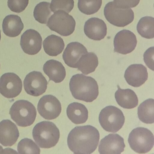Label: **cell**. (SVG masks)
I'll list each match as a JSON object with an SVG mask.
<instances>
[{
  "label": "cell",
  "instance_id": "cell-6",
  "mask_svg": "<svg viewBox=\"0 0 154 154\" xmlns=\"http://www.w3.org/2000/svg\"><path fill=\"white\" fill-rule=\"evenodd\" d=\"M99 119L102 128L108 132H117L122 128L125 122L122 112L113 106H107L103 109Z\"/></svg>",
  "mask_w": 154,
  "mask_h": 154
},
{
  "label": "cell",
  "instance_id": "cell-12",
  "mask_svg": "<svg viewBox=\"0 0 154 154\" xmlns=\"http://www.w3.org/2000/svg\"><path fill=\"white\" fill-rule=\"evenodd\" d=\"M114 51L122 54L131 53L136 48L137 39L136 35L128 30L118 32L114 39Z\"/></svg>",
  "mask_w": 154,
  "mask_h": 154
},
{
  "label": "cell",
  "instance_id": "cell-18",
  "mask_svg": "<svg viewBox=\"0 0 154 154\" xmlns=\"http://www.w3.org/2000/svg\"><path fill=\"white\" fill-rule=\"evenodd\" d=\"M87 53V49L83 45L78 42H72L65 49L63 59L69 67L76 68V64L81 57Z\"/></svg>",
  "mask_w": 154,
  "mask_h": 154
},
{
  "label": "cell",
  "instance_id": "cell-10",
  "mask_svg": "<svg viewBox=\"0 0 154 154\" xmlns=\"http://www.w3.org/2000/svg\"><path fill=\"white\" fill-rule=\"evenodd\" d=\"M37 109L40 115L45 119L53 120L58 117L62 111L59 100L52 95H46L39 100Z\"/></svg>",
  "mask_w": 154,
  "mask_h": 154
},
{
  "label": "cell",
  "instance_id": "cell-34",
  "mask_svg": "<svg viewBox=\"0 0 154 154\" xmlns=\"http://www.w3.org/2000/svg\"><path fill=\"white\" fill-rule=\"evenodd\" d=\"M4 153V149L2 146H0V154H3Z\"/></svg>",
  "mask_w": 154,
  "mask_h": 154
},
{
  "label": "cell",
  "instance_id": "cell-27",
  "mask_svg": "<svg viewBox=\"0 0 154 154\" xmlns=\"http://www.w3.org/2000/svg\"><path fill=\"white\" fill-rule=\"evenodd\" d=\"M50 6V3L47 2H41L37 5L34 11V17L36 21L41 24L47 23L52 13Z\"/></svg>",
  "mask_w": 154,
  "mask_h": 154
},
{
  "label": "cell",
  "instance_id": "cell-28",
  "mask_svg": "<svg viewBox=\"0 0 154 154\" xmlns=\"http://www.w3.org/2000/svg\"><path fill=\"white\" fill-rule=\"evenodd\" d=\"M102 4V0H78V8L83 14L91 15L98 11Z\"/></svg>",
  "mask_w": 154,
  "mask_h": 154
},
{
  "label": "cell",
  "instance_id": "cell-8",
  "mask_svg": "<svg viewBox=\"0 0 154 154\" xmlns=\"http://www.w3.org/2000/svg\"><path fill=\"white\" fill-rule=\"evenodd\" d=\"M104 15L108 22L119 27L128 26L134 19V12L131 9L119 8L115 7L113 2L106 4Z\"/></svg>",
  "mask_w": 154,
  "mask_h": 154
},
{
  "label": "cell",
  "instance_id": "cell-17",
  "mask_svg": "<svg viewBox=\"0 0 154 154\" xmlns=\"http://www.w3.org/2000/svg\"><path fill=\"white\" fill-rule=\"evenodd\" d=\"M84 32L90 39L100 41L103 39L107 35V26L102 20L98 18H91L85 22Z\"/></svg>",
  "mask_w": 154,
  "mask_h": 154
},
{
  "label": "cell",
  "instance_id": "cell-32",
  "mask_svg": "<svg viewBox=\"0 0 154 154\" xmlns=\"http://www.w3.org/2000/svg\"><path fill=\"white\" fill-rule=\"evenodd\" d=\"M115 7L121 9H129L137 6L140 0H113Z\"/></svg>",
  "mask_w": 154,
  "mask_h": 154
},
{
  "label": "cell",
  "instance_id": "cell-4",
  "mask_svg": "<svg viewBox=\"0 0 154 154\" xmlns=\"http://www.w3.org/2000/svg\"><path fill=\"white\" fill-rule=\"evenodd\" d=\"M9 113L17 125L22 127L31 126L35 121L37 115L35 107L26 100L15 102L11 108Z\"/></svg>",
  "mask_w": 154,
  "mask_h": 154
},
{
  "label": "cell",
  "instance_id": "cell-11",
  "mask_svg": "<svg viewBox=\"0 0 154 154\" xmlns=\"http://www.w3.org/2000/svg\"><path fill=\"white\" fill-rule=\"evenodd\" d=\"M48 82L42 73L33 71L26 76L24 81L25 91L28 94L34 96H39L45 92L47 89Z\"/></svg>",
  "mask_w": 154,
  "mask_h": 154
},
{
  "label": "cell",
  "instance_id": "cell-3",
  "mask_svg": "<svg viewBox=\"0 0 154 154\" xmlns=\"http://www.w3.org/2000/svg\"><path fill=\"white\" fill-rule=\"evenodd\" d=\"M33 137L36 143L41 148H50L55 146L59 141L60 131L53 122L42 121L34 127Z\"/></svg>",
  "mask_w": 154,
  "mask_h": 154
},
{
  "label": "cell",
  "instance_id": "cell-14",
  "mask_svg": "<svg viewBox=\"0 0 154 154\" xmlns=\"http://www.w3.org/2000/svg\"><path fill=\"white\" fill-rule=\"evenodd\" d=\"M125 147L124 139L118 134H110L100 142L99 152L100 154H120Z\"/></svg>",
  "mask_w": 154,
  "mask_h": 154
},
{
  "label": "cell",
  "instance_id": "cell-35",
  "mask_svg": "<svg viewBox=\"0 0 154 154\" xmlns=\"http://www.w3.org/2000/svg\"><path fill=\"white\" fill-rule=\"evenodd\" d=\"M1 32L0 30V41H1Z\"/></svg>",
  "mask_w": 154,
  "mask_h": 154
},
{
  "label": "cell",
  "instance_id": "cell-5",
  "mask_svg": "<svg viewBox=\"0 0 154 154\" xmlns=\"http://www.w3.org/2000/svg\"><path fill=\"white\" fill-rule=\"evenodd\" d=\"M128 141L130 146L135 152L145 154L149 152L153 147L154 135L148 129L138 127L130 133Z\"/></svg>",
  "mask_w": 154,
  "mask_h": 154
},
{
  "label": "cell",
  "instance_id": "cell-23",
  "mask_svg": "<svg viewBox=\"0 0 154 154\" xmlns=\"http://www.w3.org/2000/svg\"><path fill=\"white\" fill-rule=\"evenodd\" d=\"M43 47L45 52L48 55L56 57L62 53L64 48L65 44L62 38L52 35L45 39Z\"/></svg>",
  "mask_w": 154,
  "mask_h": 154
},
{
  "label": "cell",
  "instance_id": "cell-7",
  "mask_svg": "<svg viewBox=\"0 0 154 154\" xmlns=\"http://www.w3.org/2000/svg\"><path fill=\"white\" fill-rule=\"evenodd\" d=\"M54 13L48 19L47 26L52 31L63 36L72 35L75 27L73 17L63 11H57Z\"/></svg>",
  "mask_w": 154,
  "mask_h": 154
},
{
  "label": "cell",
  "instance_id": "cell-15",
  "mask_svg": "<svg viewBox=\"0 0 154 154\" xmlns=\"http://www.w3.org/2000/svg\"><path fill=\"white\" fill-rule=\"evenodd\" d=\"M147 70L146 66L140 64L129 66L125 72L124 78L130 85L138 87L145 83L148 79Z\"/></svg>",
  "mask_w": 154,
  "mask_h": 154
},
{
  "label": "cell",
  "instance_id": "cell-26",
  "mask_svg": "<svg viewBox=\"0 0 154 154\" xmlns=\"http://www.w3.org/2000/svg\"><path fill=\"white\" fill-rule=\"evenodd\" d=\"M137 30L142 37L147 39L154 38V18L145 17L140 19L137 25Z\"/></svg>",
  "mask_w": 154,
  "mask_h": 154
},
{
  "label": "cell",
  "instance_id": "cell-22",
  "mask_svg": "<svg viewBox=\"0 0 154 154\" xmlns=\"http://www.w3.org/2000/svg\"><path fill=\"white\" fill-rule=\"evenodd\" d=\"M66 113L69 119L75 124L85 123L88 119V109L84 105L79 103H70L67 107Z\"/></svg>",
  "mask_w": 154,
  "mask_h": 154
},
{
  "label": "cell",
  "instance_id": "cell-21",
  "mask_svg": "<svg viewBox=\"0 0 154 154\" xmlns=\"http://www.w3.org/2000/svg\"><path fill=\"white\" fill-rule=\"evenodd\" d=\"M23 29L24 24L20 17L17 15H8L3 20L2 29L8 36L12 38L18 36Z\"/></svg>",
  "mask_w": 154,
  "mask_h": 154
},
{
  "label": "cell",
  "instance_id": "cell-33",
  "mask_svg": "<svg viewBox=\"0 0 154 154\" xmlns=\"http://www.w3.org/2000/svg\"><path fill=\"white\" fill-rule=\"evenodd\" d=\"M154 47L149 48L144 54L145 63L149 69L154 71Z\"/></svg>",
  "mask_w": 154,
  "mask_h": 154
},
{
  "label": "cell",
  "instance_id": "cell-13",
  "mask_svg": "<svg viewBox=\"0 0 154 154\" xmlns=\"http://www.w3.org/2000/svg\"><path fill=\"white\" fill-rule=\"evenodd\" d=\"M42 38L38 31L28 29L21 35L20 46L27 54L34 55L39 53L42 48Z\"/></svg>",
  "mask_w": 154,
  "mask_h": 154
},
{
  "label": "cell",
  "instance_id": "cell-24",
  "mask_svg": "<svg viewBox=\"0 0 154 154\" xmlns=\"http://www.w3.org/2000/svg\"><path fill=\"white\" fill-rule=\"evenodd\" d=\"M98 64L99 60L97 55L91 52L81 57L76 64V68L84 74L88 75L94 72Z\"/></svg>",
  "mask_w": 154,
  "mask_h": 154
},
{
  "label": "cell",
  "instance_id": "cell-30",
  "mask_svg": "<svg viewBox=\"0 0 154 154\" xmlns=\"http://www.w3.org/2000/svg\"><path fill=\"white\" fill-rule=\"evenodd\" d=\"M74 6V0H52L50 8L53 12L62 10L69 13L72 10Z\"/></svg>",
  "mask_w": 154,
  "mask_h": 154
},
{
  "label": "cell",
  "instance_id": "cell-25",
  "mask_svg": "<svg viewBox=\"0 0 154 154\" xmlns=\"http://www.w3.org/2000/svg\"><path fill=\"white\" fill-rule=\"evenodd\" d=\"M138 117L146 124L154 122V100L149 99L141 103L138 108Z\"/></svg>",
  "mask_w": 154,
  "mask_h": 154
},
{
  "label": "cell",
  "instance_id": "cell-29",
  "mask_svg": "<svg viewBox=\"0 0 154 154\" xmlns=\"http://www.w3.org/2000/svg\"><path fill=\"white\" fill-rule=\"evenodd\" d=\"M18 153L19 154H37L40 153L39 147L32 140L26 138L21 140L18 144Z\"/></svg>",
  "mask_w": 154,
  "mask_h": 154
},
{
  "label": "cell",
  "instance_id": "cell-19",
  "mask_svg": "<svg viewBox=\"0 0 154 154\" xmlns=\"http://www.w3.org/2000/svg\"><path fill=\"white\" fill-rule=\"evenodd\" d=\"M43 70L49 80L56 83L63 82L66 75V69L63 64L53 59L46 62L43 66Z\"/></svg>",
  "mask_w": 154,
  "mask_h": 154
},
{
  "label": "cell",
  "instance_id": "cell-20",
  "mask_svg": "<svg viewBox=\"0 0 154 154\" xmlns=\"http://www.w3.org/2000/svg\"><path fill=\"white\" fill-rule=\"evenodd\" d=\"M117 87L115 98L119 106L126 109H133L137 106L138 99L134 91L129 89H121L119 85Z\"/></svg>",
  "mask_w": 154,
  "mask_h": 154
},
{
  "label": "cell",
  "instance_id": "cell-1",
  "mask_svg": "<svg viewBox=\"0 0 154 154\" xmlns=\"http://www.w3.org/2000/svg\"><path fill=\"white\" fill-rule=\"evenodd\" d=\"M98 130L91 126H78L74 128L67 137L69 149L75 154H91L96 150L99 140Z\"/></svg>",
  "mask_w": 154,
  "mask_h": 154
},
{
  "label": "cell",
  "instance_id": "cell-2",
  "mask_svg": "<svg viewBox=\"0 0 154 154\" xmlns=\"http://www.w3.org/2000/svg\"><path fill=\"white\" fill-rule=\"evenodd\" d=\"M69 86L74 98L79 100L92 102L99 95V86L95 79L82 74L73 75Z\"/></svg>",
  "mask_w": 154,
  "mask_h": 154
},
{
  "label": "cell",
  "instance_id": "cell-31",
  "mask_svg": "<svg viewBox=\"0 0 154 154\" xmlns=\"http://www.w3.org/2000/svg\"><path fill=\"white\" fill-rule=\"evenodd\" d=\"M29 2V0H8V7L13 12L19 13L26 9Z\"/></svg>",
  "mask_w": 154,
  "mask_h": 154
},
{
  "label": "cell",
  "instance_id": "cell-16",
  "mask_svg": "<svg viewBox=\"0 0 154 154\" xmlns=\"http://www.w3.org/2000/svg\"><path fill=\"white\" fill-rule=\"evenodd\" d=\"M17 125L10 120L0 122V143L5 146H11L17 142L19 137Z\"/></svg>",
  "mask_w": 154,
  "mask_h": 154
},
{
  "label": "cell",
  "instance_id": "cell-9",
  "mask_svg": "<svg viewBox=\"0 0 154 154\" xmlns=\"http://www.w3.org/2000/svg\"><path fill=\"white\" fill-rule=\"evenodd\" d=\"M22 89L21 79L14 73H6L0 78V93L8 99L18 96Z\"/></svg>",
  "mask_w": 154,
  "mask_h": 154
}]
</instances>
